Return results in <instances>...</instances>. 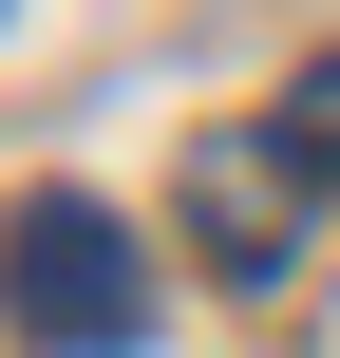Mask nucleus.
I'll list each match as a JSON object with an SVG mask.
<instances>
[{"label":"nucleus","instance_id":"nucleus-1","mask_svg":"<svg viewBox=\"0 0 340 358\" xmlns=\"http://www.w3.org/2000/svg\"><path fill=\"white\" fill-rule=\"evenodd\" d=\"M0 321L38 358H132L151 340V245H132L95 189H19V208H0Z\"/></svg>","mask_w":340,"mask_h":358},{"label":"nucleus","instance_id":"nucleus-2","mask_svg":"<svg viewBox=\"0 0 340 358\" xmlns=\"http://www.w3.org/2000/svg\"><path fill=\"white\" fill-rule=\"evenodd\" d=\"M303 189H322V170H303L284 132H208V151H189V245H208L227 283H284V264H303Z\"/></svg>","mask_w":340,"mask_h":358},{"label":"nucleus","instance_id":"nucleus-3","mask_svg":"<svg viewBox=\"0 0 340 358\" xmlns=\"http://www.w3.org/2000/svg\"><path fill=\"white\" fill-rule=\"evenodd\" d=\"M265 132H284V151H303V170H340V57H303V94H284V113H265Z\"/></svg>","mask_w":340,"mask_h":358}]
</instances>
